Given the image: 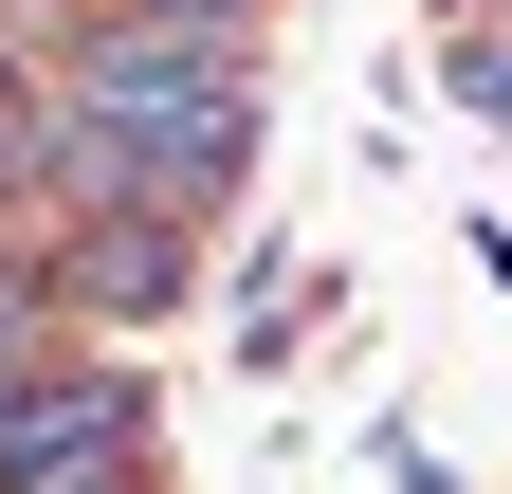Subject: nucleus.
Here are the masks:
<instances>
[{
	"instance_id": "obj_1",
	"label": "nucleus",
	"mask_w": 512,
	"mask_h": 494,
	"mask_svg": "<svg viewBox=\"0 0 512 494\" xmlns=\"http://www.w3.org/2000/svg\"><path fill=\"white\" fill-rule=\"evenodd\" d=\"M55 110H74V202H165V220H220L256 183V37H183V19H110L55 55ZM55 202V220H74Z\"/></svg>"
},
{
	"instance_id": "obj_3",
	"label": "nucleus",
	"mask_w": 512,
	"mask_h": 494,
	"mask_svg": "<svg viewBox=\"0 0 512 494\" xmlns=\"http://www.w3.org/2000/svg\"><path fill=\"white\" fill-rule=\"evenodd\" d=\"M183 275H202V220H165V202H74L55 220V312H110V330H147V312H183Z\"/></svg>"
},
{
	"instance_id": "obj_2",
	"label": "nucleus",
	"mask_w": 512,
	"mask_h": 494,
	"mask_svg": "<svg viewBox=\"0 0 512 494\" xmlns=\"http://www.w3.org/2000/svg\"><path fill=\"white\" fill-rule=\"evenodd\" d=\"M147 458V366L128 348H55L19 421H0V494H74V476H128Z\"/></svg>"
},
{
	"instance_id": "obj_4",
	"label": "nucleus",
	"mask_w": 512,
	"mask_h": 494,
	"mask_svg": "<svg viewBox=\"0 0 512 494\" xmlns=\"http://www.w3.org/2000/svg\"><path fill=\"white\" fill-rule=\"evenodd\" d=\"M128 19V0H0V37H19V55H74V37H110Z\"/></svg>"
},
{
	"instance_id": "obj_5",
	"label": "nucleus",
	"mask_w": 512,
	"mask_h": 494,
	"mask_svg": "<svg viewBox=\"0 0 512 494\" xmlns=\"http://www.w3.org/2000/svg\"><path fill=\"white\" fill-rule=\"evenodd\" d=\"M458 110H476V129H512V37H458Z\"/></svg>"
}]
</instances>
